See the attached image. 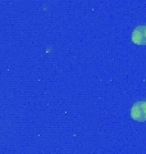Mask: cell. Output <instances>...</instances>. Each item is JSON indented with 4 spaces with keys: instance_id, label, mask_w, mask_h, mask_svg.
<instances>
[{
    "instance_id": "cell-1",
    "label": "cell",
    "mask_w": 146,
    "mask_h": 154,
    "mask_svg": "<svg viewBox=\"0 0 146 154\" xmlns=\"http://www.w3.org/2000/svg\"><path fill=\"white\" fill-rule=\"evenodd\" d=\"M131 117L137 122L146 121V102H137L131 108Z\"/></svg>"
},
{
    "instance_id": "cell-2",
    "label": "cell",
    "mask_w": 146,
    "mask_h": 154,
    "mask_svg": "<svg viewBox=\"0 0 146 154\" xmlns=\"http://www.w3.org/2000/svg\"><path fill=\"white\" fill-rule=\"evenodd\" d=\"M132 42L136 45H146V25L138 26L133 30Z\"/></svg>"
}]
</instances>
